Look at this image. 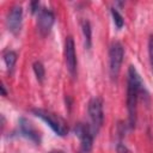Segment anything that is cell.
I'll return each instance as SVG.
<instances>
[{
	"mask_svg": "<svg viewBox=\"0 0 153 153\" xmlns=\"http://www.w3.org/2000/svg\"><path fill=\"white\" fill-rule=\"evenodd\" d=\"M145 92L143 81L137 73L134 66L128 68L127 78V109H128V120L129 126L133 128L136 123V112H137V102L140 96Z\"/></svg>",
	"mask_w": 153,
	"mask_h": 153,
	"instance_id": "cell-1",
	"label": "cell"
},
{
	"mask_svg": "<svg viewBox=\"0 0 153 153\" xmlns=\"http://www.w3.org/2000/svg\"><path fill=\"white\" fill-rule=\"evenodd\" d=\"M32 112L37 117H39L42 121H44L57 135H60V136L67 135V133H68V126H67L66 121L61 116L56 115L53 111L45 110V109H32Z\"/></svg>",
	"mask_w": 153,
	"mask_h": 153,
	"instance_id": "cell-2",
	"label": "cell"
},
{
	"mask_svg": "<svg viewBox=\"0 0 153 153\" xmlns=\"http://www.w3.org/2000/svg\"><path fill=\"white\" fill-rule=\"evenodd\" d=\"M123 57H124L123 45L118 41L112 42L109 48V72L112 79H116L118 76L123 62Z\"/></svg>",
	"mask_w": 153,
	"mask_h": 153,
	"instance_id": "cell-3",
	"label": "cell"
},
{
	"mask_svg": "<svg viewBox=\"0 0 153 153\" xmlns=\"http://www.w3.org/2000/svg\"><path fill=\"white\" fill-rule=\"evenodd\" d=\"M87 111H88V116L91 120V129L96 135L104 122L103 100L99 97L91 98L88 104H87Z\"/></svg>",
	"mask_w": 153,
	"mask_h": 153,
	"instance_id": "cell-4",
	"label": "cell"
},
{
	"mask_svg": "<svg viewBox=\"0 0 153 153\" xmlns=\"http://www.w3.org/2000/svg\"><path fill=\"white\" fill-rule=\"evenodd\" d=\"M74 133L80 140V146L81 151L84 153H87L91 151L92 145H93V136L94 133L91 129V126H87L86 123H76L74 127Z\"/></svg>",
	"mask_w": 153,
	"mask_h": 153,
	"instance_id": "cell-5",
	"label": "cell"
},
{
	"mask_svg": "<svg viewBox=\"0 0 153 153\" xmlns=\"http://www.w3.org/2000/svg\"><path fill=\"white\" fill-rule=\"evenodd\" d=\"M55 22V16L54 13L45 7H41L39 11L37 12V30L41 36L45 37L49 35L53 25Z\"/></svg>",
	"mask_w": 153,
	"mask_h": 153,
	"instance_id": "cell-6",
	"label": "cell"
},
{
	"mask_svg": "<svg viewBox=\"0 0 153 153\" xmlns=\"http://www.w3.org/2000/svg\"><path fill=\"white\" fill-rule=\"evenodd\" d=\"M6 24L12 33L17 35L20 31L23 24V8L20 5H14L11 7L6 17Z\"/></svg>",
	"mask_w": 153,
	"mask_h": 153,
	"instance_id": "cell-7",
	"label": "cell"
},
{
	"mask_svg": "<svg viewBox=\"0 0 153 153\" xmlns=\"http://www.w3.org/2000/svg\"><path fill=\"white\" fill-rule=\"evenodd\" d=\"M65 60L66 66L72 76L76 74V54H75V44L72 36H68L65 42Z\"/></svg>",
	"mask_w": 153,
	"mask_h": 153,
	"instance_id": "cell-8",
	"label": "cell"
},
{
	"mask_svg": "<svg viewBox=\"0 0 153 153\" xmlns=\"http://www.w3.org/2000/svg\"><path fill=\"white\" fill-rule=\"evenodd\" d=\"M19 131L22 133L23 136L27 137L30 141L39 145V142H41V135H39V133L35 129V127L26 118H20L19 120Z\"/></svg>",
	"mask_w": 153,
	"mask_h": 153,
	"instance_id": "cell-9",
	"label": "cell"
},
{
	"mask_svg": "<svg viewBox=\"0 0 153 153\" xmlns=\"http://www.w3.org/2000/svg\"><path fill=\"white\" fill-rule=\"evenodd\" d=\"M81 29H82V33H84V38H85V45L87 49L91 48V43H92V29L90 25L88 20H82L81 22Z\"/></svg>",
	"mask_w": 153,
	"mask_h": 153,
	"instance_id": "cell-10",
	"label": "cell"
},
{
	"mask_svg": "<svg viewBox=\"0 0 153 153\" xmlns=\"http://www.w3.org/2000/svg\"><path fill=\"white\" fill-rule=\"evenodd\" d=\"M4 61L6 63V67L8 69V72L11 73L14 68V65H16V61H17V54L13 51V50H7L4 53Z\"/></svg>",
	"mask_w": 153,
	"mask_h": 153,
	"instance_id": "cell-11",
	"label": "cell"
},
{
	"mask_svg": "<svg viewBox=\"0 0 153 153\" xmlns=\"http://www.w3.org/2000/svg\"><path fill=\"white\" fill-rule=\"evenodd\" d=\"M32 68H33V72H35V75L37 78V80L38 81H43L44 75H45V69H44L43 63L39 62V61H35L33 65H32Z\"/></svg>",
	"mask_w": 153,
	"mask_h": 153,
	"instance_id": "cell-12",
	"label": "cell"
},
{
	"mask_svg": "<svg viewBox=\"0 0 153 153\" xmlns=\"http://www.w3.org/2000/svg\"><path fill=\"white\" fill-rule=\"evenodd\" d=\"M110 12H111V16H112V19H114V23H115L116 27L117 29H121L123 26V24H124V19H123L122 14L115 7H111L110 8Z\"/></svg>",
	"mask_w": 153,
	"mask_h": 153,
	"instance_id": "cell-13",
	"label": "cell"
},
{
	"mask_svg": "<svg viewBox=\"0 0 153 153\" xmlns=\"http://www.w3.org/2000/svg\"><path fill=\"white\" fill-rule=\"evenodd\" d=\"M148 56H149V63L153 69V36H149L148 39Z\"/></svg>",
	"mask_w": 153,
	"mask_h": 153,
	"instance_id": "cell-14",
	"label": "cell"
},
{
	"mask_svg": "<svg viewBox=\"0 0 153 153\" xmlns=\"http://www.w3.org/2000/svg\"><path fill=\"white\" fill-rule=\"evenodd\" d=\"M116 152H117V153H131L130 149H129L126 145H123V143H118V145H117Z\"/></svg>",
	"mask_w": 153,
	"mask_h": 153,
	"instance_id": "cell-15",
	"label": "cell"
},
{
	"mask_svg": "<svg viewBox=\"0 0 153 153\" xmlns=\"http://www.w3.org/2000/svg\"><path fill=\"white\" fill-rule=\"evenodd\" d=\"M1 91H2V96H6V90H5V86L4 85L1 86Z\"/></svg>",
	"mask_w": 153,
	"mask_h": 153,
	"instance_id": "cell-16",
	"label": "cell"
},
{
	"mask_svg": "<svg viewBox=\"0 0 153 153\" xmlns=\"http://www.w3.org/2000/svg\"><path fill=\"white\" fill-rule=\"evenodd\" d=\"M49 153H65V152H62V151H51Z\"/></svg>",
	"mask_w": 153,
	"mask_h": 153,
	"instance_id": "cell-17",
	"label": "cell"
}]
</instances>
